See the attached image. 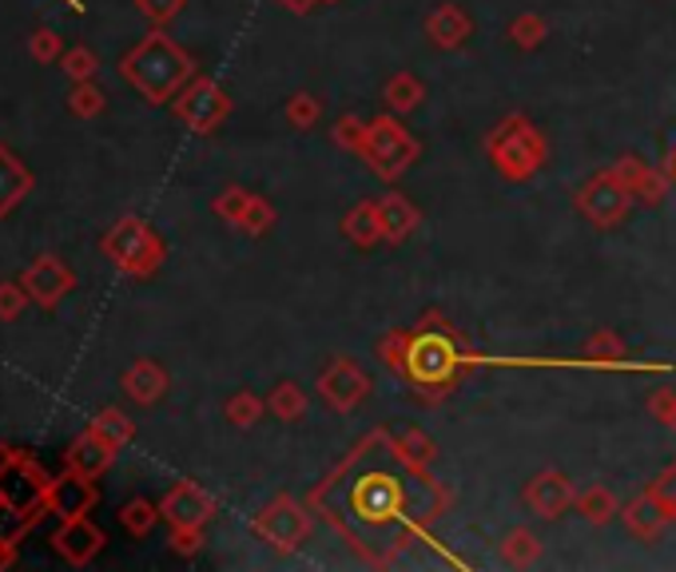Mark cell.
I'll return each mask as SVG.
<instances>
[{
	"instance_id": "7bdbcfd3",
	"label": "cell",
	"mask_w": 676,
	"mask_h": 572,
	"mask_svg": "<svg viewBox=\"0 0 676 572\" xmlns=\"http://www.w3.org/2000/svg\"><path fill=\"white\" fill-rule=\"evenodd\" d=\"M183 4H188V0H136V9L144 12L156 29H163L168 20H176L179 12H183Z\"/></svg>"
},
{
	"instance_id": "5bb4252c",
	"label": "cell",
	"mask_w": 676,
	"mask_h": 572,
	"mask_svg": "<svg viewBox=\"0 0 676 572\" xmlns=\"http://www.w3.org/2000/svg\"><path fill=\"white\" fill-rule=\"evenodd\" d=\"M52 549H56L68 564H88V561H96L99 549H104V533H99V525H92L88 517H68V521L52 533Z\"/></svg>"
},
{
	"instance_id": "60d3db41",
	"label": "cell",
	"mask_w": 676,
	"mask_h": 572,
	"mask_svg": "<svg viewBox=\"0 0 676 572\" xmlns=\"http://www.w3.org/2000/svg\"><path fill=\"white\" fill-rule=\"evenodd\" d=\"M335 144L342 151H358V156H362V144H367V124H362V119H355V116H342L335 124Z\"/></svg>"
},
{
	"instance_id": "6da1fadb",
	"label": "cell",
	"mask_w": 676,
	"mask_h": 572,
	"mask_svg": "<svg viewBox=\"0 0 676 572\" xmlns=\"http://www.w3.org/2000/svg\"><path fill=\"white\" fill-rule=\"evenodd\" d=\"M378 457V445H374V434L362 442V454H358V462L350 457V465L342 469V474L335 477V485L330 489H338V494H347L342 501L338 497H318V501H327L330 509H335V521L347 529L350 541H362L358 549H374V544H382V537H387L390 553L394 549H402V533H414V529H422V521L410 513H402L406 509V489H402V481L406 477L398 474V469H382V465L374 462Z\"/></svg>"
},
{
	"instance_id": "7dc6e473",
	"label": "cell",
	"mask_w": 676,
	"mask_h": 572,
	"mask_svg": "<svg viewBox=\"0 0 676 572\" xmlns=\"http://www.w3.org/2000/svg\"><path fill=\"white\" fill-rule=\"evenodd\" d=\"M17 544H20V541H9V537H0V569H12V561H17Z\"/></svg>"
},
{
	"instance_id": "d6986e66",
	"label": "cell",
	"mask_w": 676,
	"mask_h": 572,
	"mask_svg": "<svg viewBox=\"0 0 676 572\" xmlns=\"http://www.w3.org/2000/svg\"><path fill=\"white\" fill-rule=\"evenodd\" d=\"M621 517H625V529L636 537V541H656L661 537V529H665L673 517H668L665 501L648 489L645 497H636V501H629L625 509H621Z\"/></svg>"
},
{
	"instance_id": "9a60e30c",
	"label": "cell",
	"mask_w": 676,
	"mask_h": 572,
	"mask_svg": "<svg viewBox=\"0 0 676 572\" xmlns=\"http://www.w3.org/2000/svg\"><path fill=\"white\" fill-rule=\"evenodd\" d=\"M52 513L60 521H68V517H84L96 505V481L92 477H80L72 469H64V477H52Z\"/></svg>"
},
{
	"instance_id": "8fae6325",
	"label": "cell",
	"mask_w": 676,
	"mask_h": 572,
	"mask_svg": "<svg viewBox=\"0 0 676 572\" xmlns=\"http://www.w3.org/2000/svg\"><path fill=\"white\" fill-rule=\"evenodd\" d=\"M159 517L171 529H203L215 517V497L196 481H179L168 489V497L159 501Z\"/></svg>"
},
{
	"instance_id": "52a82bcc",
	"label": "cell",
	"mask_w": 676,
	"mask_h": 572,
	"mask_svg": "<svg viewBox=\"0 0 676 572\" xmlns=\"http://www.w3.org/2000/svg\"><path fill=\"white\" fill-rule=\"evenodd\" d=\"M171 108H176V116L183 119L191 131L208 136V131H215L219 124L231 116V99L215 80H191L188 88L171 99Z\"/></svg>"
},
{
	"instance_id": "681fc988",
	"label": "cell",
	"mask_w": 676,
	"mask_h": 572,
	"mask_svg": "<svg viewBox=\"0 0 676 572\" xmlns=\"http://www.w3.org/2000/svg\"><path fill=\"white\" fill-rule=\"evenodd\" d=\"M318 4H338V0H318Z\"/></svg>"
},
{
	"instance_id": "c3c4849f",
	"label": "cell",
	"mask_w": 676,
	"mask_h": 572,
	"mask_svg": "<svg viewBox=\"0 0 676 572\" xmlns=\"http://www.w3.org/2000/svg\"><path fill=\"white\" fill-rule=\"evenodd\" d=\"M315 4H318V0H283V9L298 12V17H303V12H310Z\"/></svg>"
},
{
	"instance_id": "83f0119b",
	"label": "cell",
	"mask_w": 676,
	"mask_h": 572,
	"mask_svg": "<svg viewBox=\"0 0 676 572\" xmlns=\"http://www.w3.org/2000/svg\"><path fill=\"white\" fill-rule=\"evenodd\" d=\"M159 521V505H151L148 497H131L124 509H119V525L128 529L131 537H148Z\"/></svg>"
},
{
	"instance_id": "d4e9b609",
	"label": "cell",
	"mask_w": 676,
	"mask_h": 572,
	"mask_svg": "<svg viewBox=\"0 0 676 572\" xmlns=\"http://www.w3.org/2000/svg\"><path fill=\"white\" fill-rule=\"evenodd\" d=\"M537 557H541V541L534 529H509L501 537V561L514 569H529V564H537Z\"/></svg>"
},
{
	"instance_id": "603a6c76",
	"label": "cell",
	"mask_w": 676,
	"mask_h": 572,
	"mask_svg": "<svg viewBox=\"0 0 676 572\" xmlns=\"http://www.w3.org/2000/svg\"><path fill=\"white\" fill-rule=\"evenodd\" d=\"M342 235L355 243V247H374L382 239V219H378V203H358L347 219H342Z\"/></svg>"
},
{
	"instance_id": "3957f363",
	"label": "cell",
	"mask_w": 676,
	"mask_h": 572,
	"mask_svg": "<svg viewBox=\"0 0 676 572\" xmlns=\"http://www.w3.org/2000/svg\"><path fill=\"white\" fill-rule=\"evenodd\" d=\"M119 72L148 104H168L191 84L196 64L171 36L151 32L148 40H139L136 49L119 60Z\"/></svg>"
},
{
	"instance_id": "2e32d148",
	"label": "cell",
	"mask_w": 676,
	"mask_h": 572,
	"mask_svg": "<svg viewBox=\"0 0 676 572\" xmlns=\"http://www.w3.org/2000/svg\"><path fill=\"white\" fill-rule=\"evenodd\" d=\"M112 462H116V449H112L104 437L92 434V430H84V434L68 445V454H64V469H72V474H80V477H92V481H96L99 474H108Z\"/></svg>"
},
{
	"instance_id": "8992f818",
	"label": "cell",
	"mask_w": 676,
	"mask_h": 572,
	"mask_svg": "<svg viewBox=\"0 0 676 572\" xmlns=\"http://www.w3.org/2000/svg\"><path fill=\"white\" fill-rule=\"evenodd\" d=\"M422 156V144L410 136L394 116H378L367 124V144H362V159H367L374 176L398 179L406 176L410 163Z\"/></svg>"
},
{
	"instance_id": "30bf717a",
	"label": "cell",
	"mask_w": 676,
	"mask_h": 572,
	"mask_svg": "<svg viewBox=\"0 0 676 572\" xmlns=\"http://www.w3.org/2000/svg\"><path fill=\"white\" fill-rule=\"evenodd\" d=\"M318 394H323V402H327L330 410L350 414V410L370 394V378L362 374V366H358L355 358L338 354L335 362L318 374Z\"/></svg>"
},
{
	"instance_id": "bcb514c9",
	"label": "cell",
	"mask_w": 676,
	"mask_h": 572,
	"mask_svg": "<svg viewBox=\"0 0 676 572\" xmlns=\"http://www.w3.org/2000/svg\"><path fill=\"white\" fill-rule=\"evenodd\" d=\"M203 544V529H171V549L179 557H196Z\"/></svg>"
},
{
	"instance_id": "484cf974",
	"label": "cell",
	"mask_w": 676,
	"mask_h": 572,
	"mask_svg": "<svg viewBox=\"0 0 676 572\" xmlns=\"http://www.w3.org/2000/svg\"><path fill=\"white\" fill-rule=\"evenodd\" d=\"M88 430L96 437H104V442H108L116 454L124 449V445H131V437H136V425H131V417L119 414V410H99V414L92 417Z\"/></svg>"
},
{
	"instance_id": "ee69618b",
	"label": "cell",
	"mask_w": 676,
	"mask_h": 572,
	"mask_svg": "<svg viewBox=\"0 0 676 572\" xmlns=\"http://www.w3.org/2000/svg\"><path fill=\"white\" fill-rule=\"evenodd\" d=\"M648 414H653L661 425L676 422V390H673V385H661V390L648 398Z\"/></svg>"
},
{
	"instance_id": "74e56055",
	"label": "cell",
	"mask_w": 676,
	"mask_h": 572,
	"mask_svg": "<svg viewBox=\"0 0 676 572\" xmlns=\"http://www.w3.org/2000/svg\"><path fill=\"white\" fill-rule=\"evenodd\" d=\"M60 68L68 72L72 76V84H80V80H92L96 76V52L92 49H84V44H76V49H68L64 56H60Z\"/></svg>"
},
{
	"instance_id": "d590c367",
	"label": "cell",
	"mask_w": 676,
	"mask_h": 572,
	"mask_svg": "<svg viewBox=\"0 0 676 572\" xmlns=\"http://www.w3.org/2000/svg\"><path fill=\"white\" fill-rule=\"evenodd\" d=\"M247 208H251V191H243V188H223L215 195V203H211V211H215L223 223H235V227H239V219L247 215Z\"/></svg>"
},
{
	"instance_id": "1f68e13d",
	"label": "cell",
	"mask_w": 676,
	"mask_h": 572,
	"mask_svg": "<svg viewBox=\"0 0 676 572\" xmlns=\"http://www.w3.org/2000/svg\"><path fill=\"white\" fill-rule=\"evenodd\" d=\"M394 445L402 449V457H406V462L422 465V469H426V465L434 462V442H430V437L422 434L418 425H406V430H402V434L394 437Z\"/></svg>"
},
{
	"instance_id": "7c38bea8",
	"label": "cell",
	"mask_w": 676,
	"mask_h": 572,
	"mask_svg": "<svg viewBox=\"0 0 676 572\" xmlns=\"http://www.w3.org/2000/svg\"><path fill=\"white\" fill-rule=\"evenodd\" d=\"M20 283H24V290H29L32 303L44 306V310H52V306L68 295L72 286H76V275L68 271V263H64V258L40 255L36 263L24 271V278H20Z\"/></svg>"
},
{
	"instance_id": "836d02e7",
	"label": "cell",
	"mask_w": 676,
	"mask_h": 572,
	"mask_svg": "<svg viewBox=\"0 0 676 572\" xmlns=\"http://www.w3.org/2000/svg\"><path fill=\"white\" fill-rule=\"evenodd\" d=\"M287 119H291V128L310 131L318 119H323V99L310 96V92H298V96L287 99Z\"/></svg>"
},
{
	"instance_id": "e575fe53",
	"label": "cell",
	"mask_w": 676,
	"mask_h": 572,
	"mask_svg": "<svg viewBox=\"0 0 676 572\" xmlns=\"http://www.w3.org/2000/svg\"><path fill=\"white\" fill-rule=\"evenodd\" d=\"M581 354H585V362H593V366H613V362H621V354H625V342L616 335H609V330H596Z\"/></svg>"
},
{
	"instance_id": "ac0fdd59",
	"label": "cell",
	"mask_w": 676,
	"mask_h": 572,
	"mask_svg": "<svg viewBox=\"0 0 676 572\" xmlns=\"http://www.w3.org/2000/svg\"><path fill=\"white\" fill-rule=\"evenodd\" d=\"M469 17L462 4H450V0H442V4H434V12L426 17V36L434 40V49L450 52V49H462L469 36Z\"/></svg>"
},
{
	"instance_id": "7402d4cb",
	"label": "cell",
	"mask_w": 676,
	"mask_h": 572,
	"mask_svg": "<svg viewBox=\"0 0 676 572\" xmlns=\"http://www.w3.org/2000/svg\"><path fill=\"white\" fill-rule=\"evenodd\" d=\"M382 99H387V108L394 116H406V112H414L426 99V88H422V80L414 72H394L387 80V88H382Z\"/></svg>"
},
{
	"instance_id": "9c48e42d",
	"label": "cell",
	"mask_w": 676,
	"mask_h": 572,
	"mask_svg": "<svg viewBox=\"0 0 676 572\" xmlns=\"http://www.w3.org/2000/svg\"><path fill=\"white\" fill-rule=\"evenodd\" d=\"M629 208H633V195H629V188H621L613 176H596V179H589L585 188L577 191V211L593 223V227H601V231H609V227H616L621 219L629 215Z\"/></svg>"
},
{
	"instance_id": "b9f144b4",
	"label": "cell",
	"mask_w": 676,
	"mask_h": 572,
	"mask_svg": "<svg viewBox=\"0 0 676 572\" xmlns=\"http://www.w3.org/2000/svg\"><path fill=\"white\" fill-rule=\"evenodd\" d=\"M29 290H24V283H0V318L4 322H12V318L24 315V306H29Z\"/></svg>"
},
{
	"instance_id": "ba28073f",
	"label": "cell",
	"mask_w": 676,
	"mask_h": 572,
	"mask_svg": "<svg viewBox=\"0 0 676 572\" xmlns=\"http://www.w3.org/2000/svg\"><path fill=\"white\" fill-rule=\"evenodd\" d=\"M255 533L267 544H275L278 553H295L298 544L310 537V517L303 513V505L295 497H275V501L255 517Z\"/></svg>"
},
{
	"instance_id": "4316f807",
	"label": "cell",
	"mask_w": 676,
	"mask_h": 572,
	"mask_svg": "<svg viewBox=\"0 0 676 572\" xmlns=\"http://www.w3.org/2000/svg\"><path fill=\"white\" fill-rule=\"evenodd\" d=\"M267 410L278 422H298V417H307V394L295 382H278L267 398Z\"/></svg>"
},
{
	"instance_id": "4fadbf2b",
	"label": "cell",
	"mask_w": 676,
	"mask_h": 572,
	"mask_svg": "<svg viewBox=\"0 0 676 572\" xmlns=\"http://www.w3.org/2000/svg\"><path fill=\"white\" fill-rule=\"evenodd\" d=\"M577 501V489L566 474H557V469H546V474H537L534 481L526 485V505L529 513L546 517V521H557V517L566 513L569 505Z\"/></svg>"
},
{
	"instance_id": "f35d334b",
	"label": "cell",
	"mask_w": 676,
	"mask_h": 572,
	"mask_svg": "<svg viewBox=\"0 0 676 572\" xmlns=\"http://www.w3.org/2000/svg\"><path fill=\"white\" fill-rule=\"evenodd\" d=\"M271 227H275V208H271L267 199L251 195V208H247V215L239 219V231H247V235H267Z\"/></svg>"
},
{
	"instance_id": "ffe728a7",
	"label": "cell",
	"mask_w": 676,
	"mask_h": 572,
	"mask_svg": "<svg viewBox=\"0 0 676 572\" xmlns=\"http://www.w3.org/2000/svg\"><path fill=\"white\" fill-rule=\"evenodd\" d=\"M124 394L139 405H156L159 398L168 394V370L151 358H139V362L128 366V374H124Z\"/></svg>"
},
{
	"instance_id": "8d00e7d4",
	"label": "cell",
	"mask_w": 676,
	"mask_h": 572,
	"mask_svg": "<svg viewBox=\"0 0 676 572\" xmlns=\"http://www.w3.org/2000/svg\"><path fill=\"white\" fill-rule=\"evenodd\" d=\"M410 346H414V335H406V330H394V335H387L382 342H378V358L387 366H394V370H402L406 374L410 366Z\"/></svg>"
},
{
	"instance_id": "f6af8a7d",
	"label": "cell",
	"mask_w": 676,
	"mask_h": 572,
	"mask_svg": "<svg viewBox=\"0 0 676 572\" xmlns=\"http://www.w3.org/2000/svg\"><path fill=\"white\" fill-rule=\"evenodd\" d=\"M653 494L661 497V501H665L668 517H673V521H676V462L668 465L665 474H661V477H656V481H653Z\"/></svg>"
},
{
	"instance_id": "d6a6232c",
	"label": "cell",
	"mask_w": 676,
	"mask_h": 572,
	"mask_svg": "<svg viewBox=\"0 0 676 572\" xmlns=\"http://www.w3.org/2000/svg\"><path fill=\"white\" fill-rule=\"evenodd\" d=\"M104 92L92 84V80H80L76 88H72V96H68V112L72 116H80V119H96L99 112H104Z\"/></svg>"
},
{
	"instance_id": "e0dca14e",
	"label": "cell",
	"mask_w": 676,
	"mask_h": 572,
	"mask_svg": "<svg viewBox=\"0 0 676 572\" xmlns=\"http://www.w3.org/2000/svg\"><path fill=\"white\" fill-rule=\"evenodd\" d=\"M32 183H36V179H32L29 163H24L12 148L0 144V219L12 215V211L32 195Z\"/></svg>"
},
{
	"instance_id": "277c9868",
	"label": "cell",
	"mask_w": 676,
	"mask_h": 572,
	"mask_svg": "<svg viewBox=\"0 0 676 572\" xmlns=\"http://www.w3.org/2000/svg\"><path fill=\"white\" fill-rule=\"evenodd\" d=\"M99 251L112 258V267L124 271V275H131V278L156 275V271L163 267V255H168L163 239L136 215L116 219V223L104 231V239H99Z\"/></svg>"
},
{
	"instance_id": "4dcf8cb0",
	"label": "cell",
	"mask_w": 676,
	"mask_h": 572,
	"mask_svg": "<svg viewBox=\"0 0 676 572\" xmlns=\"http://www.w3.org/2000/svg\"><path fill=\"white\" fill-rule=\"evenodd\" d=\"M629 195L641 199V203H648V208H656L661 199L668 195V176L665 171H656V168H641V176L633 179V188H629Z\"/></svg>"
},
{
	"instance_id": "f546056e",
	"label": "cell",
	"mask_w": 676,
	"mask_h": 572,
	"mask_svg": "<svg viewBox=\"0 0 676 572\" xmlns=\"http://www.w3.org/2000/svg\"><path fill=\"white\" fill-rule=\"evenodd\" d=\"M263 410H267V402L258 394H251V390H239V394H231L228 398V405H223V414H228V422L231 425H255L258 417H263Z\"/></svg>"
},
{
	"instance_id": "cb8c5ba5",
	"label": "cell",
	"mask_w": 676,
	"mask_h": 572,
	"mask_svg": "<svg viewBox=\"0 0 676 572\" xmlns=\"http://www.w3.org/2000/svg\"><path fill=\"white\" fill-rule=\"evenodd\" d=\"M573 505H577V513L585 517L589 525H609L616 513H621L613 489H605V485H589L585 494H577Z\"/></svg>"
},
{
	"instance_id": "7a4b0ae2",
	"label": "cell",
	"mask_w": 676,
	"mask_h": 572,
	"mask_svg": "<svg viewBox=\"0 0 676 572\" xmlns=\"http://www.w3.org/2000/svg\"><path fill=\"white\" fill-rule=\"evenodd\" d=\"M52 477L32 457L0 445V537L20 541L36 529L44 513H52Z\"/></svg>"
},
{
	"instance_id": "f907efd6",
	"label": "cell",
	"mask_w": 676,
	"mask_h": 572,
	"mask_svg": "<svg viewBox=\"0 0 676 572\" xmlns=\"http://www.w3.org/2000/svg\"><path fill=\"white\" fill-rule=\"evenodd\" d=\"M673 430H676V422H673Z\"/></svg>"
},
{
	"instance_id": "5b68a950",
	"label": "cell",
	"mask_w": 676,
	"mask_h": 572,
	"mask_svg": "<svg viewBox=\"0 0 676 572\" xmlns=\"http://www.w3.org/2000/svg\"><path fill=\"white\" fill-rule=\"evenodd\" d=\"M486 151L497 163V171H501L506 179H514V183L537 176L541 163H546V156H549L541 131H537L526 116L501 119V124L486 136Z\"/></svg>"
},
{
	"instance_id": "44dd1931",
	"label": "cell",
	"mask_w": 676,
	"mask_h": 572,
	"mask_svg": "<svg viewBox=\"0 0 676 572\" xmlns=\"http://www.w3.org/2000/svg\"><path fill=\"white\" fill-rule=\"evenodd\" d=\"M378 219H382V239H387V243H406V239L418 231V223H422L414 203H410L406 195H398V191L378 199Z\"/></svg>"
},
{
	"instance_id": "f1b7e54d",
	"label": "cell",
	"mask_w": 676,
	"mask_h": 572,
	"mask_svg": "<svg viewBox=\"0 0 676 572\" xmlns=\"http://www.w3.org/2000/svg\"><path fill=\"white\" fill-rule=\"evenodd\" d=\"M509 40H514L517 49H537V44H546L549 36V24L537 12H521V17L509 20Z\"/></svg>"
},
{
	"instance_id": "ab89813d",
	"label": "cell",
	"mask_w": 676,
	"mask_h": 572,
	"mask_svg": "<svg viewBox=\"0 0 676 572\" xmlns=\"http://www.w3.org/2000/svg\"><path fill=\"white\" fill-rule=\"evenodd\" d=\"M29 52H32V60H36V64H52V60H60L68 49H64V40H60L52 29H36L29 36Z\"/></svg>"
}]
</instances>
